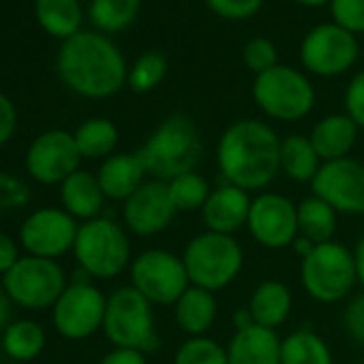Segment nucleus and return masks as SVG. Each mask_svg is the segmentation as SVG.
I'll list each match as a JSON object with an SVG mask.
<instances>
[{
    "label": "nucleus",
    "instance_id": "obj_18",
    "mask_svg": "<svg viewBox=\"0 0 364 364\" xmlns=\"http://www.w3.org/2000/svg\"><path fill=\"white\" fill-rule=\"evenodd\" d=\"M251 204L253 202L249 200L245 189H238L234 185L219 187L210 193L208 202L202 208L208 232L232 236L249 221Z\"/></svg>",
    "mask_w": 364,
    "mask_h": 364
},
{
    "label": "nucleus",
    "instance_id": "obj_22",
    "mask_svg": "<svg viewBox=\"0 0 364 364\" xmlns=\"http://www.w3.org/2000/svg\"><path fill=\"white\" fill-rule=\"evenodd\" d=\"M215 315H217V300L213 291L196 285H191L176 302L178 326L193 336H202L213 326Z\"/></svg>",
    "mask_w": 364,
    "mask_h": 364
},
{
    "label": "nucleus",
    "instance_id": "obj_42",
    "mask_svg": "<svg viewBox=\"0 0 364 364\" xmlns=\"http://www.w3.org/2000/svg\"><path fill=\"white\" fill-rule=\"evenodd\" d=\"M18 264V249L14 240L5 234H0V272H9Z\"/></svg>",
    "mask_w": 364,
    "mask_h": 364
},
{
    "label": "nucleus",
    "instance_id": "obj_39",
    "mask_svg": "<svg viewBox=\"0 0 364 364\" xmlns=\"http://www.w3.org/2000/svg\"><path fill=\"white\" fill-rule=\"evenodd\" d=\"M343 321H345V330L349 332V336L364 345V294L347 302Z\"/></svg>",
    "mask_w": 364,
    "mask_h": 364
},
{
    "label": "nucleus",
    "instance_id": "obj_3",
    "mask_svg": "<svg viewBox=\"0 0 364 364\" xmlns=\"http://www.w3.org/2000/svg\"><path fill=\"white\" fill-rule=\"evenodd\" d=\"M202 137L196 122L185 114H173L137 150L146 171L161 180L189 173L202 159Z\"/></svg>",
    "mask_w": 364,
    "mask_h": 364
},
{
    "label": "nucleus",
    "instance_id": "obj_6",
    "mask_svg": "<svg viewBox=\"0 0 364 364\" xmlns=\"http://www.w3.org/2000/svg\"><path fill=\"white\" fill-rule=\"evenodd\" d=\"M150 300L135 287H122L112 294L105 306L103 330L107 338L127 349H154L159 338L154 334V319Z\"/></svg>",
    "mask_w": 364,
    "mask_h": 364
},
{
    "label": "nucleus",
    "instance_id": "obj_31",
    "mask_svg": "<svg viewBox=\"0 0 364 364\" xmlns=\"http://www.w3.org/2000/svg\"><path fill=\"white\" fill-rule=\"evenodd\" d=\"M139 14V0H92L90 20L105 33L129 28Z\"/></svg>",
    "mask_w": 364,
    "mask_h": 364
},
{
    "label": "nucleus",
    "instance_id": "obj_25",
    "mask_svg": "<svg viewBox=\"0 0 364 364\" xmlns=\"http://www.w3.org/2000/svg\"><path fill=\"white\" fill-rule=\"evenodd\" d=\"M281 169L296 182H311L319 171V156L304 135L281 139Z\"/></svg>",
    "mask_w": 364,
    "mask_h": 364
},
{
    "label": "nucleus",
    "instance_id": "obj_11",
    "mask_svg": "<svg viewBox=\"0 0 364 364\" xmlns=\"http://www.w3.org/2000/svg\"><path fill=\"white\" fill-rule=\"evenodd\" d=\"M315 198L323 200L334 213L364 215V165L355 159H336L319 167L311 180Z\"/></svg>",
    "mask_w": 364,
    "mask_h": 364
},
{
    "label": "nucleus",
    "instance_id": "obj_33",
    "mask_svg": "<svg viewBox=\"0 0 364 364\" xmlns=\"http://www.w3.org/2000/svg\"><path fill=\"white\" fill-rule=\"evenodd\" d=\"M165 73H167V58L159 52H146L135 60L127 80L133 92L144 95L156 88L163 82Z\"/></svg>",
    "mask_w": 364,
    "mask_h": 364
},
{
    "label": "nucleus",
    "instance_id": "obj_2",
    "mask_svg": "<svg viewBox=\"0 0 364 364\" xmlns=\"http://www.w3.org/2000/svg\"><path fill=\"white\" fill-rule=\"evenodd\" d=\"M58 73L71 90L92 99L114 95L127 82L122 54L95 33H77L67 39L58 54Z\"/></svg>",
    "mask_w": 364,
    "mask_h": 364
},
{
    "label": "nucleus",
    "instance_id": "obj_10",
    "mask_svg": "<svg viewBox=\"0 0 364 364\" xmlns=\"http://www.w3.org/2000/svg\"><path fill=\"white\" fill-rule=\"evenodd\" d=\"M133 287L154 304H176L189 289V274L180 257L152 249L141 253L131 268Z\"/></svg>",
    "mask_w": 364,
    "mask_h": 364
},
{
    "label": "nucleus",
    "instance_id": "obj_40",
    "mask_svg": "<svg viewBox=\"0 0 364 364\" xmlns=\"http://www.w3.org/2000/svg\"><path fill=\"white\" fill-rule=\"evenodd\" d=\"M14 131H16V109H14V103L5 95H0V146H3L5 141H9Z\"/></svg>",
    "mask_w": 364,
    "mask_h": 364
},
{
    "label": "nucleus",
    "instance_id": "obj_38",
    "mask_svg": "<svg viewBox=\"0 0 364 364\" xmlns=\"http://www.w3.org/2000/svg\"><path fill=\"white\" fill-rule=\"evenodd\" d=\"M345 109L347 116L364 129V71L349 82L345 90Z\"/></svg>",
    "mask_w": 364,
    "mask_h": 364
},
{
    "label": "nucleus",
    "instance_id": "obj_24",
    "mask_svg": "<svg viewBox=\"0 0 364 364\" xmlns=\"http://www.w3.org/2000/svg\"><path fill=\"white\" fill-rule=\"evenodd\" d=\"M291 309V294L289 289L279 283V281H266L262 283L249 302V311L253 315V321L257 326L270 328L274 330L277 326H281Z\"/></svg>",
    "mask_w": 364,
    "mask_h": 364
},
{
    "label": "nucleus",
    "instance_id": "obj_13",
    "mask_svg": "<svg viewBox=\"0 0 364 364\" xmlns=\"http://www.w3.org/2000/svg\"><path fill=\"white\" fill-rule=\"evenodd\" d=\"M107 300L90 283H73L54 304V323L67 338H86L103 326Z\"/></svg>",
    "mask_w": 364,
    "mask_h": 364
},
{
    "label": "nucleus",
    "instance_id": "obj_17",
    "mask_svg": "<svg viewBox=\"0 0 364 364\" xmlns=\"http://www.w3.org/2000/svg\"><path fill=\"white\" fill-rule=\"evenodd\" d=\"M176 215L169 200L167 182L152 180L141 185L124 204V223L139 236H152L163 232Z\"/></svg>",
    "mask_w": 364,
    "mask_h": 364
},
{
    "label": "nucleus",
    "instance_id": "obj_27",
    "mask_svg": "<svg viewBox=\"0 0 364 364\" xmlns=\"http://www.w3.org/2000/svg\"><path fill=\"white\" fill-rule=\"evenodd\" d=\"M298 230L302 238L311 240L313 245L330 242L336 230V215L334 210L319 198H306L298 206Z\"/></svg>",
    "mask_w": 364,
    "mask_h": 364
},
{
    "label": "nucleus",
    "instance_id": "obj_45",
    "mask_svg": "<svg viewBox=\"0 0 364 364\" xmlns=\"http://www.w3.org/2000/svg\"><path fill=\"white\" fill-rule=\"evenodd\" d=\"M7 319H9V302L3 294H0V328L7 326Z\"/></svg>",
    "mask_w": 364,
    "mask_h": 364
},
{
    "label": "nucleus",
    "instance_id": "obj_5",
    "mask_svg": "<svg viewBox=\"0 0 364 364\" xmlns=\"http://www.w3.org/2000/svg\"><path fill=\"white\" fill-rule=\"evenodd\" d=\"M300 277L311 298L319 302H338L358 281L355 257L332 240L315 245L313 251L302 257Z\"/></svg>",
    "mask_w": 364,
    "mask_h": 364
},
{
    "label": "nucleus",
    "instance_id": "obj_30",
    "mask_svg": "<svg viewBox=\"0 0 364 364\" xmlns=\"http://www.w3.org/2000/svg\"><path fill=\"white\" fill-rule=\"evenodd\" d=\"M73 137H75V144H77V150L82 156L99 159L114 150V146L118 141V131H116L114 122H109L105 118H92V120H86L75 131Z\"/></svg>",
    "mask_w": 364,
    "mask_h": 364
},
{
    "label": "nucleus",
    "instance_id": "obj_29",
    "mask_svg": "<svg viewBox=\"0 0 364 364\" xmlns=\"http://www.w3.org/2000/svg\"><path fill=\"white\" fill-rule=\"evenodd\" d=\"M167 191H169V200H171L176 213L202 210L210 198L208 180L196 171L182 173V176H176L173 180H169Z\"/></svg>",
    "mask_w": 364,
    "mask_h": 364
},
{
    "label": "nucleus",
    "instance_id": "obj_26",
    "mask_svg": "<svg viewBox=\"0 0 364 364\" xmlns=\"http://www.w3.org/2000/svg\"><path fill=\"white\" fill-rule=\"evenodd\" d=\"M37 20L54 37L71 39L82 24L77 0H37Z\"/></svg>",
    "mask_w": 364,
    "mask_h": 364
},
{
    "label": "nucleus",
    "instance_id": "obj_1",
    "mask_svg": "<svg viewBox=\"0 0 364 364\" xmlns=\"http://www.w3.org/2000/svg\"><path fill=\"white\" fill-rule=\"evenodd\" d=\"M217 163L230 185L245 191L262 189L281 169V139L266 122L238 120L223 131Z\"/></svg>",
    "mask_w": 364,
    "mask_h": 364
},
{
    "label": "nucleus",
    "instance_id": "obj_14",
    "mask_svg": "<svg viewBox=\"0 0 364 364\" xmlns=\"http://www.w3.org/2000/svg\"><path fill=\"white\" fill-rule=\"evenodd\" d=\"M253 238L268 249H285L298 236V206L277 193H264L251 204L247 221Z\"/></svg>",
    "mask_w": 364,
    "mask_h": 364
},
{
    "label": "nucleus",
    "instance_id": "obj_46",
    "mask_svg": "<svg viewBox=\"0 0 364 364\" xmlns=\"http://www.w3.org/2000/svg\"><path fill=\"white\" fill-rule=\"evenodd\" d=\"M296 3H300L304 7H321V5H328L330 0H296Z\"/></svg>",
    "mask_w": 364,
    "mask_h": 364
},
{
    "label": "nucleus",
    "instance_id": "obj_9",
    "mask_svg": "<svg viewBox=\"0 0 364 364\" xmlns=\"http://www.w3.org/2000/svg\"><path fill=\"white\" fill-rule=\"evenodd\" d=\"M7 296L26 309H46L65 294V274L48 257H26L5 274Z\"/></svg>",
    "mask_w": 364,
    "mask_h": 364
},
{
    "label": "nucleus",
    "instance_id": "obj_19",
    "mask_svg": "<svg viewBox=\"0 0 364 364\" xmlns=\"http://www.w3.org/2000/svg\"><path fill=\"white\" fill-rule=\"evenodd\" d=\"M228 360L230 364H281V338L274 330L251 323L236 330Z\"/></svg>",
    "mask_w": 364,
    "mask_h": 364
},
{
    "label": "nucleus",
    "instance_id": "obj_34",
    "mask_svg": "<svg viewBox=\"0 0 364 364\" xmlns=\"http://www.w3.org/2000/svg\"><path fill=\"white\" fill-rule=\"evenodd\" d=\"M173 364H230L228 351L213 338L193 336L180 345Z\"/></svg>",
    "mask_w": 364,
    "mask_h": 364
},
{
    "label": "nucleus",
    "instance_id": "obj_16",
    "mask_svg": "<svg viewBox=\"0 0 364 364\" xmlns=\"http://www.w3.org/2000/svg\"><path fill=\"white\" fill-rule=\"evenodd\" d=\"M22 242L35 257H56L75 245L77 228L75 221L54 208L37 210L22 225Z\"/></svg>",
    "mask_w": 364,
    "mask_h": 364
},
{
    "label": "nucleus",
    "instance_id": "obj_44",
    "mask_svg": "<svg viewBox=\"0 0 364 364\" xmlns=\"http://www.w3.org/2000/svg\"><path fill=\"white\" fill-rule=\"evenodd\" d=\"M234 323H236V328L240 330V328H247V326H251V323H255L253 321V315H251V311L247 309V311H236V315H234Z\"/></svg>",
    "mask_w": 364,
    "mask_h": 364
},
{
    "label": "nucleus",
    "instance_id": "obj_32",
    "mask_svg": "<svg viewBox=\"0 0 364 364\" xmlns=\"http://www.w3.org/2000/svg\"><path fill=\"white\" fill-rule=\"evenodd\" d=\"M46 345V334L35 321H16L7 326L5 351L16 360H33Z\"/></svg>",
    "mask_w": 364,
    "mask_h": 364
},
{
    "label": "nucleus",
    "instance_id": "obj_28",
    "mask_svg": "<svg viewBox=\"0 0 364 364\" xmlns=\"http://www.w3.org/2000/svg\"><path fill=\"white\" fill-rule=\"evenodd\" d=\"M281 364H332V353L315 332L296 330L281 341Z\"/></svg>",
    "mask_w": 364,
    "mask_h": 364
},
{
    "label": "nucleus",
    "instance_id": "obj_36",
    "mask_svg": "<svg viewBox=\"0 0 364 364\" xmlns=\"http://www.w3.org/2000/svg\"><path fill=\"white\" fill-rule=\"evenodd\" d=\"M334 24L351 35L364 33V0H330Z\"/></svg>",
    "mask_w": 364,
    "mask_h": 364
},
{
    "label": "nucleus",
    "instance_id": "obj_43",
    "mask_svg": "<svg viewBox=\"0 0 364 364\" xmlns=\"http://www.w3.org/2000/svg\"><path fill=\"white\" fill-rule=\"evenodd\" d=\"M353 257H355L358 281H360V283H362V287H364V234H362V238L358 240V247H355V253H353Z\"/></svg>",
    "mask_w": 364,
    "mask_h": 364
},
{
    "label": "nucleus",
    "instance_id": "obj_41",
    "mask_svg": "<svg viewBox=\"0 0 364 364\" xmlns=\"http://www.w3.org/2000/svg\"><path fill=\"white\" fill-rule=\"evenodd\" d=\"M101 364H146L144 353L137 349H127V347H118L112 353H107Z\"/></svg>",
    "mask_w": 364,
    "mask_h": 364
},
{
    "label": "nucleus",
    "instance_id": "obj_8",
    "mask_svg": "<svg viewBox=\"0 0 364 364\" xmlns=\"http://www.w3.org/2000/svg\"><path fill=\"white\" fill-rule=\"evenodd\" d=\"M75 257L82 268L101 279L116 277L129 262V240L124 232L107 219H92L77 230Z\"/></svg>",
    "mask_w": 364,
    "mask_h": 364
},
{
    "label": "nucleus",
    "instance_id": "obj_20",
    "mask_svg": "<svg viewBox=\"0 0 364 364\" xmlns=\"http://www.w3.org/2000/svg\"><path fill=\"white\" fill-rule=\"evenodd\" d=\"M144 165L137 156V152H120L109 156L101 169H99V185L105 198L112 200H129L139 187L144 180Z\"/></svg>",
    "mask_w": 364,
    "mask_h": 364
},
{
    "label": "nucleus",
    "instance_id": "obj_15",
    "mask_svg": "<svg viewBox=\"0 0 364 364\" xmlns=\"http://www.w3.org/2000/svg\"><path fill=\"white\" fill-rule=\"evenodd\" d=\"M80 159L82 154L73 135L67 131H50L37 137L31 146L26 167L39 182L54 185V182H65L77 171Z\"/></svg>",
    "mask_w": 364,
    "mask_h": 364
},
{
    "label": "nucleus",
    "instance_id": "obj_23",
    "mask_svg": "<svg viewBox=\"0 0 364 364\" xmlns=\"http://www.w3.org/2000/svg\"><path fill=\"white\" fill-rule=\"evenodd\" d=\"M103 198L99 180L88 171L77 169L63 182V204L73 217L92 221L103 206Z\"/></svg>",
    "mask_w": 364,
    "mask_h": 364
},
{
    "label": "nucleus",
    "instance_id": "obj_12",
    "mask_svg": "<svg viewBox=\"0 0 364 364\" xmlns=\"http://www.w3.org/2000/svg\"><path fill=\"white\" fill-rule=\"evenodd\" d=\"M358 58L355 35L338 24L315 26L300 46V60L306 71L323 77L345 73Z\"/></svg>",
    "mask_w": 364,
    "mask_h": 364
},
{
    "label": "nucleus",
    "instance_id": "obj_47",
    "mask_svg": "<svg viewBox=\"0 0 364 364\" xmlns=\"http://www.w3.org/2000/svg\"><path fill=\"white\" fill-rule=\"evenodd\" d=\"M362 364H364V362H362Z\"/></svg>",
    "mask_w": 364,
    "mask_h": 364
},
{
    "label": "nucleus",
    "instance_id": "obj_4",
    "mask_svg": "<svg viewBox=\"0 0 364 364\" xmlns=\"http://www.w3.org/2000/svg\"><path fill=\"white\" fill-rule=\"evenodd\" d=\"M182 262L191 285L217 291L238 277L242 268V249L232 236L206 232L189 242Z\"/></svg>",
    "mask_w": 364,
    "mask_h": 364
},
{
    "label": "nucleus",
    "instance_id": "obj_37",
    "mask_svg": "<svg viewBox=\"0 0 364 364\" xmlns=\"http://www.w3.org/2000/svg\"><path fill=\"white\" fill-rule=\"evenodd\" d=\"M206 5L219 18H225V20H249V18H253L262 9L264 0H206Z\"/></svg>",
    "mask_w": 364,
    "mask_h": 364
},
{
    "label": "nucleus",
    "instance_id": "obj_21",
    "mask_svg": "<svg viewBox=\"0 0 364 364\" xmlns=\"http://www.w3.org/2000/svg\"><path fill=\"white\" fill-rule=\"evenodd\" d=\"M358 137V124L347 114H332L321 118L311 131V144L319 159H345Z\"/></svg>",
    "mask_w": 364,
    "mask_h": 364
},
{
    "label": "nucleus",
    "instance_id": "obj_7",
    "mask_svg": "<svg viewBox=\"0 0 364 364\" xmlns=\"http://www.w3.org/2000/svg\"><path fill=\"white\" fill-rule=\"evenodd\" d=\"M253 99L270 118L291 122L304 118L313 109L315 90L300 71L277 65L255 77Z\"/></svg>",
    "mask_w": 364,
    "mask_h": 364
},
{
    "label": "nucleus",
    "instance_id": "obj_35",
    "mask_svg": "<svg viewBox=\"0 0 364 364\" xmlns=\"http://www.w3.org/2000/svg\"><path fill=\"white\" fill-rule=\"evenodd\" d=\"M277 48H274V43L270 41V39H266V37H255V39H251L247 46H245V50H242V63L253 71V73H257V75H262V73H266V71H270V69H274L279 63H277Z\"/></svg>",
    "mask_w": 364,
    "mask_h": 364
}]
</instances>
